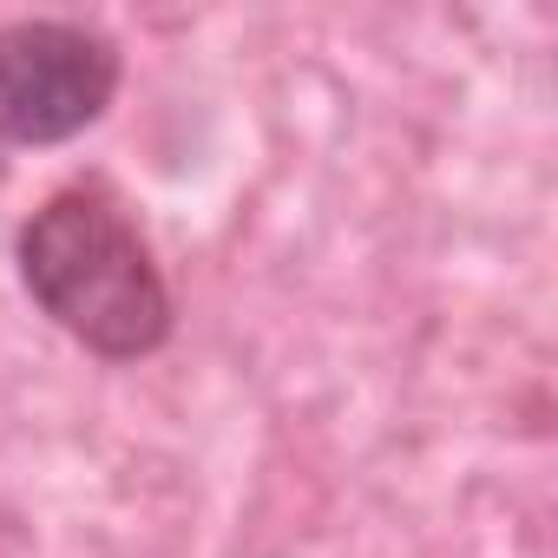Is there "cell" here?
I'll return each mask as SVG.
<instances>
[{
  "label": "cell",
  "mask_w": 558,
  "mask_h": 558,
  "mask_svg": "<svg viewBox=\"0 0 558 558\" xmlns=\"http://www.w3.org/2000/svg\"><path fill=\"white\" fill-rule=\"evenodd\" d=\"M14 276L27 303L106 368L151 362L178 336L171 276L106 178H73L21 217Z\"/></svg>",
  "instance_id": "obj_1"
},
{
  "label": "cell",
  "mask_w": 558,
  "mask_h": 558,
  "mask_svg": "<svg viewBox=\"0 0 558 558\" xmlns=\"http://www.w3.org/2000/svg\"><path fill=\"white\" fill-rule=\"evenodd\" d=\"M125 86V53L106 27L73 14L0 21V145L53 151L86 138Z\"/></svg>",
  "instance_id": "obj_2"
}]
</instances>
